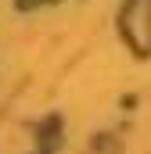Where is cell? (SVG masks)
<instances>
[{
  "instance_id": "cell-1",
  "label": "cell",
  "mask_w": 151,
  "mask_h": 154,
  "mask_svg": "<svg viewBox=\"0 0 151 154\" xmlns=\"http://www.w3.org/2000/svg\"><path fill=\"white\" fill-rule=\"evenodd\" d=\"M122 29L133 47L148 50L151 47V0H130L126 14H122Z\"/></svg>"
}]
</instances>
